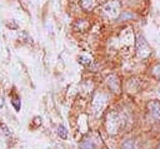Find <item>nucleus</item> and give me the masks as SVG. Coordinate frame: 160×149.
Wrapping results in <instances>:
<instances>
[{
    "mask_svg": "<svg viewBox=\"0 0 160 149\" xmlns=\"http://www.w3.org/2000/svg\"><path fill=\"white\" fill-rule=\"evenodd\" d=\"M121 128V118L115 113L111 111L106 116V130L109 134H116Z\"/></svg>",
    "mask_w": 160,
    "mask_h": 149,
    "instance_id": "nucleus-1",
    "label": "nucleus"
},
{
    "mask_svg": "<svg viewBox=\"0 0 160 149\" xmlns=\"http://www.w3.org/2000/svg\"><path fill=\"white\" fill-rule=\"evenodd\" d=\"M102 10L105 13L106 16L111 18V19H116L120 15V10H121V4L119 0H110L106 4L102 5Z\"/></svg>",
    "mask_w": 160,
    "mask_h": 149,
    "instance_id": "nucleus-2",
    "label": "nucleus"
},
{
    "mask_svg": "<svg viewBox=\"0 0 160 149\" xmlns=\"http://www.w3.org/2000/svg\"><path fill=\"white\" fill-rule=\"evenodd\" d=\"M136 53H138V56L141 58V59L148 58L150 55V53H151L149 44L146 43L145 38L142 35H140V34L136 36Z\"/></svg>",
    "mask_w": 160,
    "mask_h": 149,
    "instance_id": "nucleus-3",
    "label": "nucleus"
},
{
    "mask_svg": "<svg viewBox=\"0 0 160 149\" xmlns=\"http://www.w3.org/2000/svg\"><path fill=\"white\" fill-rule=\"evenodd\" d=\"M108 103V96L104 93H96L94 99H92V109L96 114H99L106 105Z\"/></svg>",
    "mask_w": 160,
    "mask_h": 149,
    "instance_id": "nucleus-4",
    "label": "nucleus"
},
{
    "mask_svg": "<svg viewBox=\"0 0 160 149\" xmlns=\"http://www.w3.org/2000/svg\"><path fill=\"white\" fill-rule=\"evenodd\" d=\"M148 108H149V111L150 114L160 121V101L158 100H151L149 104H148Z\"/></svg>",
    "mask_w": 160,
    "mask_h": 149,
    "instance_id": "nucleus-5",
    "label": "nucleus"
},
{
    "mask_svg": "<svg viewBox=\"0 0 160 149\" xmlns=\"http://www.w3.org/2000/svg\"><path fill=\"white\" fill-rule=\"evenodd\" d=\"M108 85L110 86V89L115 93H119V89H120V84H119V80L115 75H110L108 78Z\"/></svg>",
    "mask_w": 160,
    "mask_h": 149,
    "instance_id": "nucleus-6",
    "label": "nucleus"
},
{
    "mask_svg": "<svg viewBox=\"0 0 160 149\" xmlns=\"http://www.w3.org/2000/svg\"><path fill=\"white\" fill-rule=\"evenodd\" d=\"M80 5H81V8H82L84 10L90 11V10H92V9L95 8L96 1H95V0H80Z\"/></svg>",
    "mask_w": 160,
    "mask_h": 149,
    "instance_id": "nucleus-7",
    "label": "nucleus"
},
{
    "mask_svg": "<svg viewBox=\"0 0 160 149\" xmlns=\"http://www.w3.org/2000/svg\"><path fill=\"white\" fill-rule=\"evenodd\" d=\"M80 149H95L94 140L91 138H85L80 144Z\"/></svg>",
    "mask_w": 160,
    "mask_h": 149,
    "instance_id": "nucleus-8",
    "label": "nucleus"
},
{
    "mask_svg": "<svg viewBox=\"0 0 160 149\" xmlns=\"http://www.w3.org/2000/svg\"><path fill=\"white\" fill-rule=\"evenodd\" d=\"M56 133H58V135H59L61 139H68V130L65 129L64 125H59L58 129H56Z\"/></svg>",
    "mask_w": 160,
    "mask_h": 149,
    "instance_id": "nucleus-9",
    "label": "nucleus"
},
{
    "mask_svg": "<svg viewBox=\"0 0 160 149\" xmlns=\"http://www.w3.org/2000/svg\"><path fill=\"white\" fill-rule=\"evenodd\" d=\"M121 149H136V146H135V141H134L132 139H126V140L122 143Z\"/></svg>",
    "mask_w": 160,
    "mask_h": 149,
    "instance_id": "nucleus-10",
    "label": "nucleus"
},
{
    "mask_svg": "<svg viewBox=\"0 0 160 149\" xmlns=\"http://www.w3.org/2000/svg\"><path fill=\"white\" fill-rule=\"evenodd\" d=\"M11 104H12V106H14V109H15L16 111L20 110V108H21V103H20V98H19L18 95H14V96L11 98Z\"/></svg>",
    "mask_w": 160,
    "mask_h": 149,
    "instance_id": "nucleus-11",
    "label": "nucleus"
},
{
    "mask_svg": "<svg viewBox=\"0 0 160 149\" xmlns=\"http://www.w3.org/2000/svg\"><path fill=\"white\" fill-rule=\"evenodd\" d=\"M78 59H79L80 64H90L91 63V59L89 56H86V55H80Z\"/></svg>",
    "mask_w": 160,
    "mask_h": 149,
    "instance_id": "nucleus-12",
    "label": "nucleus"
},
{
    "mask_svg": "<svg viewBox=\"0 0 160 149\" xmlns=\"http://www.w3.org/2000/svg\"><path fill=\"white\" fill-rule=\"evenodd\" d=\"M0 128H1V130H2V133H4V135H6V136L10 135V130H9V128H8L4 123H0Z\"/></svg>",
    "mask_w": 160,
    "mask_h": 149,
    "instance_id": "nucleus-13",
    "label": "nucleus"
},
{
    "mask_svg": "<svg viewBox=\"0 0 160 149\" xmlns=\"http://www.w3.org/2000/svg\"><path fill=\"white\" fill-rule=\"evenodd\" d=\"M15 21H10V23H8V26L10 28V29H16L18 28V25L16 24H14Z\"/></svg>",
    "mask_w": 160,
    "mask_h": 149,
    "instance_id": "nucleus-14",
    "label": "nucleus"
},
{
    "mask_svg": "<svg viewBox=\"0 0 160 149\" xmlns=\"http://www.w3.org/2000/svg\"><path fill=\"white\" fill-rule=\"evenodd\" d=\"M154 73H155V75H158V76H160V65H158L155 69H154Z\"/></svg>",
    "mask_w": 160,
    "mask_h": 149,
    "instance_id": "nucleus-15",
    "label": "nucleus"
},
{
    "mask_svg": "<svg viewBox=\"0 0 160 149\" xmlns=\"http://www.w3.org/2000/svg\"><path fill=\"white\" fill-rule=\"evenodd\" d=\"M34 121H35V125H39L40 121H41V118H40V116H35V118H34Z\"/></svg>",
    "mask_w": 160,
    "mask_h": 149,
    "instance_id": "nucleus-16",
    "label": "nucleus"
},
{
    "mask_svg": "<svg viewBox=\"0 0 160 149\" xmlns=\"http://www.w3.org/2000/svg\"><path fill=\"white\" fill-rule=\"evenodd\" d=\"M2 106H4V98L0 95V109H1Z\"/></svg>",
    "mask_w": 160,
    "mask_h": 149,
    "instance_id": "nucleus-17",
    "label": "nucleus"
},
{
    "mask_svg": "<svg viewBox=\"0 0 160 149\" xmlns=\"http://www.w3.org/2000/svg\"><path fill=\"white\" fill-rule=\"evenodd\" d=\"M158 149H160V145H159V146H158Z\"/></svg>",
    "mask_w": 160,
    "mask_h": 149,
    "instance_id": "nucleus-18",
    "label": "nucleus"
}]
</instances>
